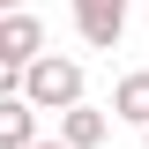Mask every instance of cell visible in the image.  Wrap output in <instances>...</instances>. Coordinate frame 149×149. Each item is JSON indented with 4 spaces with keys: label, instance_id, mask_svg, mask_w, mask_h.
Instances as JSON below:
<instances>
[{
    "label": "cell",
    "instance_id": "cell-10",
    "mask_svg": "<svg viewBox=\"0 0 149 149\" xmlns=\"http://www.w3.org/2000/svg\"><path fill=\"white\" fill-rule=\"evenodd\" d=\"M142 149H149V127H142Z\"/></svg>",
    "mask_w": 149,
    "mask_h": 149
},
{
    "label": "cell",
    "instance_id": "cell-9",
    "mask_svg": "<svg viewBox=\"0 0 149 149\" xmlns=\"http://www.w3.org/2000/svg\"><path fill=\"white\" fill-rule=\"evenodd\" d=\"M8 8H22V0H0V15H8Z\"/></svg>",
    "mask_w": 149,
    "mask_h": 149
},
{
    "label": "cell",
    "instance_id": "cell-5",
    "mask_svg": "<svg viewBox=\"0 0 149 149\" xmlns=\"http://www.w3.org/2000/svg\"><path fill=\"white\" fill-rule=\"evenodd\" d=\"M112 119H127V127H149V67L119 74V90H112Z\"/></svg>",
    "mask_w": 149,
    "mask_h": 149
},
{
    "label": "cell",
    "instance_id": "cell-2",
    "mask_svg": "<svg viewBox=\"0 0 149 149\" xmlns=\"http://www.w3.org/2000/svg\"><path fill=\"white\" fill-rule=\"evenodd\" d=\"M74 30H82V45L112 52L127 37V0H74Z\"/></svg>",
    "mask_w": 149,
    "mask_h": 149
},
{
    "label": "cell",
    "instance_id": "cell-4",
    "mask_svg": "<svg viewBox=\"0 0 149 149\" xmlns=\"http://www.w3.org/2000/svg\"><path fill=\"white\" fill-rule=\"evenodd\" d=\"M104 134H112V119H104L97 104H82V97H74V104L60 112V142H67V149H97Z\"/></svg>",
    "mask_w": 149,
    "mask_h": 149
},
{
    "label": "cell",
    "instance_id": "cell-8",
    "mask_svg": "<svg viewBox=\"0 0 149 149\" xmlns=\"http://www.w3.org/2000/svg\"><path fill=\"white\" fill-rule=\"evenodd\" d=\"M22 149H67V142H22Z\"/></svg>",
    "mask_w": 149,
    "mask_h": 149
},
{
    "label": "cell",
    "instance_id": "cell-6",
    "mask_svg": "<svg viewBox=\"0 0 149 149\" xmlns=\"http://www.w3.org/2000/svg\"><path fill=\"white\" fill-rule=\"evenodd\" d=\"M22 142H37V112L22 97H0V149H22Z\"/></svg>",
    "mask_w": 149,
    "mask_h": 149
},
{
    "label": "cell",
    "instance_id": "cell-7",
    "mask_svg": "<svg viewBox=\"0 0 149 149\" xmlns=\"http://www.w3.org/2000/svg\"><path fill=\"white\" fill-rule=\"evenodd\" d=\"M0 97H22V67H8V60H0Z\"/></svg>",
    "mask_w": 149,
    "mask_h": 149
},
{
    "label": "cell",
    "instance_id": "cell-1",
    "mask_svg": "<svg viewBox=\"0 0 149 149\" xmlns=\"http://www.w3.org/2000/svg\"><path fill=\"white\" fill-rule=\"evenodd\" d=\"M74 97H82V60L37 52L30 67H22V104H30V112H67Z\"/></svg>",
    "mask_w": 149,
    "mask_h": 149
},
{
    "label": "cell",
    "instance_id": "cell-3",
    "mask_svg": "<svg viewBox=\"0 0 149 149\" xmlns=\"http://www.w3.org/2000/svg\"><path fill=\"white\" fill-rule=\"evenodd\" d=\"M37 52H45V22L22 15V8H8V15H0V60H8V67H30Z\"/></svg>",
    "mask_w": 149,
    "mask_h": 149
}]
</instances>
